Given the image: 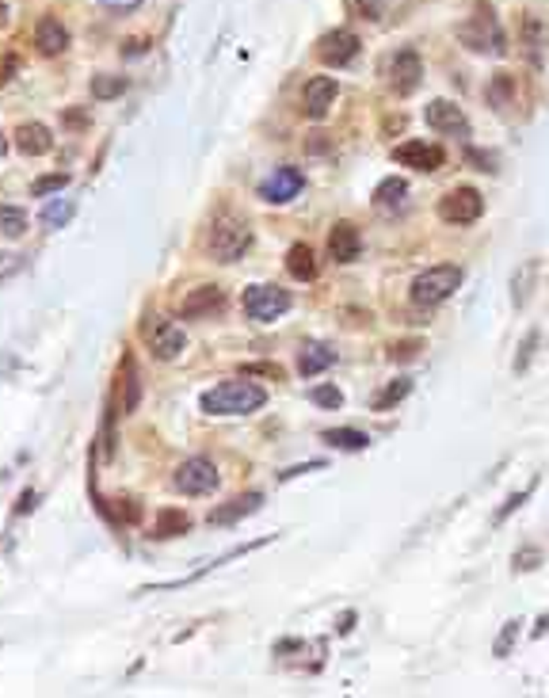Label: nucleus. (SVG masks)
Returning a JSON list of instances; mask_svg holds the SVG:
<instances>
[{"label":"nucleus","instance_id":"nucleus-1","mask_svg":"<svg viewBox=\"0 0 549 698\" xmlns=\"http://www.w3.org/2000/svg\"><path fill=\"white\" fill-rule=\"evenodd\" d=\"M267 404V393L248 382V378H233V382H222L202 393V412L207 416H248Z\"/></svg>","mask_w":549,"mask_h":698},{"label":"nucleus","instance_id":"nucleus-2","mask_svg":"<svg viewBox=\"0 0 549 698\" xmlns=\"http://www.w3.org/2000/svg\"><path fill=\"white\" fill-rule=\"evenodd\" d=\"M458 43L474 54H492L504 58L507 54V35L500 27V20L492 16V8H477L466 23H458Z\"/></svg>","mask_w":549,"mask_h":698},{"label":"nucleus","instance_id":"nucleus-3","mask_svg":"<svg viewBox=\"0 0 549 698\" xmlns=\"http://www.w3.org/2000/svg\"><path fill=\"white\" fill-rule=\"evenodd\" d=\"M252 248V230L245 218H233V214H222L214 218L210 233H207V252L218 263H237L245 252Z\"/></svg>","mask_w":549,"mask_h":698},{"label":"nucleus","instance_id":"nucleus-4","mask_svg":"<svg viewBox=\"0 0 549 698\" xmlns=\"http://www.w3.org/2000/svg\"><path fill=\"white\" fill-rule=\"evenodd\" d=\"M462 286V268L458 263H435V268L420 271L412 278V290H408V298H412V306H443L446 298L454 294V290Z\"/></svg>","mask_w":549,"mask_h":698},{"label":"nucleus","instance_id":"nucleus-5","mask_svg":"<svg viewBox=\"0 0 549 698\" xmlns=\"http://www.w3.org/2000/svg\"><path fill=\"white\" fill-rule=\"evenodd\" d=\"M240 306H245V317H248V321L271 325V321H278V317L290 310V290L271 286V283H256V286L245 290Z\"/></svg>","mask_w":549,"mask_h":698},{"label":"nucleus","instance_id":"nucleus-6","mask_svg":"<svg viewBox=\"0 0 549 698\" xmlns=\"http://www.w3.org/2000/svg\"><path fill=\"white\" fill-rule=\"evenodd\" d=\"M142 340H145V348L153 351V359H161V363L180 359L184 348H187L184 328L172 325V321H164V317H145V321H142Z\"/></svg>","mask_w":549,"mask_h":698},{"label":"nucleus","instance_id":"nucleus-7","mask_svg":"<svg viewBox=\"0 0 549 698\" xmlns=\"http://www.w3.org/2000/svg\"><path fill=\"white\" fill-rule=\"evenodd\" d=\"M484 214V199L477 187H454L439 199V218L446 225H474Z\"/></svg>","mask_w":549,"mask_h":698},{"label":"nucleus","instance_id":"nucleus-8","mask_svg":"<svg viewBox=\"0 0 549 698\" xmlns=\"http://www.w3.org/2000/svg\"><path fill=\"white\" fill-rule=\"evenodd\" d=\"M218 466H214L210 459H187L180 469H176L172 485L176 492H184V497H207V492L218 489Z\"/></svg>","mask_w":549,"mask_h":698},{"label":"nucleus","instance_id":"nucleus-9","mask_svg":"<svg viewBox=\"0 0 549 698\" xmlns=\"http://www.w3.org/2000/svg\"><path fill=\"white\" fill-rule=\"evenodd\" d=\"M359 35L355 31H348V27H340V31H328L321 43H317V58L325 61L328 69H343V66H351L355 58H359Z\"/></svg>","mask_w":549,"mask_h":698},{"label":"nucleus","instance_id":"nucleus-10","mask_svg":"<svg viewBox=\"0 0 549 698\" xmlns=\"http://www.w3.org/2000/svg\"><path fill=\"white\" fill-rule=\"evenodd\" d=\"M420 81H424V61H420L416 50H397L389 58V88L397 96H412Z\"/></svg>","mask_w":549,"mask_h":698},{"label":"nucleus","instance_id":"nucleus-11","mask_svg":"<svg viewBox=\"0 0 549 698\" xmlns=\"http://www.w3.org/2000/svg\"><path fill=\"white\" fill-rule=\"evenodd\" d=\"M424 119L435 134H451V137H469V119L466 111L451 104V99H431V104L424 107Z\"/></svg>","mask_w":549,"mask_h":698},{"label":"nucleus","instance_id":"nucleus-12","mask_svg":"<svg viewBox=\"0 0 549 698\" xmlns=\"http://www.w3.org/2000/svg\"><path fill=\"white\" fill-rule=\"evenodd\" d=\"M393 161L404 164V169H416V172H439L446 164V153L435 142H401L393 149Z\"/></svg>","mask_w":549,"mask_h":698},{"label":"nucleus","instance_id":"nucleus-13","mask_svg":"<svg viewBox=\"0 0 549 698\" xmlns=\"http://www.w3.org/2000/svg\"><path fill=\"white\" fill-rule=\"evenodd\" d=\"M302 187H305V176L286 164V169H275V172L260 184V199H263V202H275V207H283V202L298 199Z\"/></svg>","mask_w":549,"mask_h":698},{"label":"nucleus","instance_id":"nucleus-14","mask_svg":"<svg viewBox=\"0 0 549 698\" xmlns=\"http://www.w3.org/2000/svg\"><path fill=\"white\" fill-rule=\"evenodd\" d=\"M336 96H340L336 77H313L310 84H305V96H302V111H305V119L321 122V119L328 115V111H332V104H336Z\"/></svg>","mask_w":549,"mask_h":698},{"label":"nucleus","instance_id":"nucleus-15","mask_svg":"<svg viewBox=\"0 0 549 698\" xmlns=\"http://www.w3.org/2000/svg\"><path fill=\"white\" fill-rule=\"evenodd\" d=\"M363 252V237L351 222H336L328 233V260L332 263H355Z\"/></svg>","mask_w":549,"mask_h":698},{"label":"nucleus","instance_id":"nucleus-16","mask_svg":"<svg viewBox=\"0 0 549 698\" xmlns=\"http://www.w3.org/2000/svg\"><path fill=\"white\" fill-rule=\"evenodd\" d=\"M225 306V290L222 286H195L187 290V298L180 302V313L187 321H195V317H210Z\"/></svg>","mask_w":549,"mask_h":698},{"label":"nucleus","instance_id":"nucleus-17","mask_svg":"<svg viewBox=\"0 0 549 698\" xmlns=\"http://www.w3.org/2000/svg\"><path fill=\"white\" fill-rule=\"evenodd\" d=\"M35 46H38V54L58 58V54H66V50H69V31L61 27V20L43 16L35 23Z\"/></svg>","mask_w":549,"mask_h":698},{"label":"nucleus","instance_id":"nucleus-18","mask_svg":"<svg viewBox=\"0 0 549 698\" xmlns=\"http://www.w3.org/2000/svg\"><path fill=\"white\" fill-rule=\"evenodd\" d=\"M260 504H263V492H245V497H233L229 504L214 507V512H210V523H214V527H229V523H237V519L260 512Z\"/></svg>","mask_w":549,"mask_h":698},{"label":"nucleus","instance_id":"nucleus-19","mask_svg":"<svg viewBox=\"0 0 549 698\" xmlns=\"http://www.w3.org/2000/svg\"><path fill=\"white\" fill-rule=\"evenodd\" d=\"M16 149L23 157H43L54 149V134H50L43 122H23L16 130Z\"/></svg>","mask_w":549,"mask_h":698},{"label":"nucleus","instance_id":"nucleus-20","mask_svg":"<svg viewBox=\"0 0 549 698\" xmlns=\"http://www.w3.org/2000/svg\"><path fill=\"white\" fill-rule=\"evenodd\" d=\"M332 363H336V351H332L328 344H321V340H310V344L302 348V355H298V371H302L305 378L328 371Z\"/></svg>","mask_w":549,"mask_h":698},{"label":"nucleus","instance_id":"nucleus-21","mask_svg":"<svg viewBox=\"0 0 549 698\" xmlns=\"http://www.w3.org/2000/svg\"><path fill=\"white\" fill-rule=\"evenodd\" d=\"M191 530V519L180 507H161L157 519H153V538H176V535H187Z\"/></svg>","mask_w":549,"mask_h":698},{"label":"nucleus","instance_id":"nucleus-22","mask_svg":"<svg viewBox=\"0 0 549 698\" xmlns=\"http://www.w3.org/2000/svg\"><path fill=\"white\" fill-rule=\"evenodd\" d=\"M404 195H408V184L397 180V176H389V180H381V184L374 187V207H378L381 214H397V210L404 207Z\"/></svg>","mask_w":549,"mask_h":698},{"label":"nucleus","instance_id":"nucleus-23","mask_svg":"<svg viewBox=\"0 0 549 698\" xmlns=\"http://www.w3.org/2000/svg\"><path fill=\"white\" fill-rule=\"evenodd\" d=\"M286 271L290 278H298V283H310V278H317V256L310 245H294L286 252Z\"/></svg>","mask_w":549,"mask_h":698},{"label":"nucleus","instance_id":"nucleus-24","mask_svg":"<svg viewBox=\"0 0 549 698\" xmlns=\"http://www.w3.org/2000/svg\"><path fill=\"white\" fill-rule=\"evenodd\" d=\"M321 439L328 443V447H336V451H366L370 447V435H366V431H359V427H328Z\"/></svg>","mask_w":549,"mask_h":698},{"label":"nucleus","instance_id":"nucleus-25","mask_svg":"<svg viewBox=\"0 0 549 698\" xmlns=\"http://www.w3.org/2000/svg\"><path fill=\"white\" fill-rule=\"evenodd\" d=\"M512 99H515V77H512V73H496V77L489 81V104L496 111H507V107H512Z\"/></svg>","mask_w":549,"mask_h":698},{"label":"nucleus","instance_id":"nucleus-26","mask_svg":"<svg viewBox=\"0 0 549 698\" xmlns=\"http://www.w3.org/2000/svg\"><path fill=\"white\" fill-rule=\"evenodd\" d=\"M408 393H412V378H397V382H389V386L374 397V409H378V412H386V409H393V404H401V401L408 397Z\"/></svg>","mask_w":549,"mask_h":698},{"label":"nucleus","instance_id":"nucleus-27","mask_svg":"<svg viewBox=\"0 0 549 698\" xmlns=\"http://www.w3.org/2000/svg\"><path fill=\"white\" fill-rule=\"evenodd\" d=\"M27 233V214H23L20 207H0V237L16 240Z\"/></svg>","mask_w":549,"mask_h":698},{"label":"nucleus","instance_id":"nucleus-28","mask_svg":"<svg viewBox=\"0 0 549 698\" xmlns=\"http://www.w3.org/2000/svg\"><path fill=\"white\" fill-rule=\"evenodd\" d=\"M73 210H76V202L73 199H54V202H46V210H43V225L46 230H61L69 218H73Z\"/></svg>","mask_w":549,"mask_h":698},{"label":"nucleus","instance_id":"nucleus-29","mask_svg":"<svg viewBox=\"0 0 549 698\" xmlns=\"http://www.w3.org/2000/svg\"><path fill=\"white\" fill-rule=\"evenodd\" d=\"M122 386H126V397H122V412H134L137 409V397H142V386H137V371H134V359H122Z\"/></svg>","mask_w":549,"mask_h":698},{"label":"nucleus","instance_id":"nucleus-30","mask_svg":"<svg viewBox=\"0 0 549 698\" xmlns=\"http://www.w3.org/2000/svg\"><path fill=\"white\" fill-rule=\"evenodd\" d=\"M538 39H542V23L534 20V16H527V20H522V54L530 58V66H542Z\"/></svg>","mask_w":549,"mask_h":698},{"label":"nucleus","instance_id":"nucleus-31","mask_svg":"<svg viewBox=\"0 0 549 698\" xmlns=\"http://www.w3.org/2000/svg\"><path fill=\"white\" fill-rule=\"evenodd\" d=\"M126 92V77H114V73H99L92 77V99H114Z\"/></svg>","mask_w":549,"mask_h":698},{"label":"nucleus","instance_id":"nucleus-32","mask_svg":"<svg viewBox=\"0 0 549 698\" xmlns=\"http://www.w3.org/2000/svg\"><path fill=\"white\" fill-rule=\"evenodd\" d=\"M69 187V176L66 172H50V176H38V180L31 184V195L35 199H46V195H54V192H66Z\"/></svg>","mask_w":549,"mask_h":698},{"label":"nucleus","instance_id":"nucleus-33","mask_svg":"<svg viewBox=\"0 0 549 698\" xmlns=\"http://www.w3.org/2000/svg\"><path fill=\"white\" fill-rule=\"evenodd\" d=\"M310 401L321 404V409H340V404H343V393H340L336 386H313V389H310Z\"/></svg>","mask_w":549,"mask_h":698},{"label":"nucleus","instance_id":"nucleus-34","mask_svg":"<svg viewBox=\"0 0 549 698\" xmlns=\"http://www.w3.org/2000/svg\"><path fill=\"white\" fill-rule=\"evenodd\" d=\"M420 351H424V340H401V344L389 348V363H408V359H416Z\"/></svg>","mask_w":549,"mask_h":698},{"label":"nucleus","instance_id":"nucleus-35","mask_svg":"<svg viewBox=\"0 0 549 698\" xmlns=\"http://www.w3.org/2000/svg\"><path fill=\"white\" fill-rule=\"evenodd\" d=\"M348 8L355 12V16H363V20H381L386 0H348Z\"/></svg>","mask_w":549,"mask_h":698},{"label":"nucleus","instance_id":"nucleus-36","mask_svg":"<svg viewBox=\"0 0 549 698\" xmlns=\"http://www.w3.org/2000/svg\"><path fill=\"white\" fill-rule=\"evenodd\" d=\"M515 638H519V622H504V633H500V641H496V656H507L512 653V645H515Z\"/></svg>","mask_w":549,"mask_h":698},{"label":"nucleus","instance_id":"nucleus-37","mask_svg":"<svg viewBox=\"0 0 549 698\" xmlns=\"http://www.w3.org/2000/svg\"><path fill=\"white\" fill-rule=\"evenodd\" d=\"M527 497H530V489H527V492H515V497H507V504L500 507V512H496V523H504V519H507V515H512V512H515V507H519L522 500H527Z\"/></svg>","mask_w":549,"mask_h":698},{"label":"nucleus","instance_id":"nucleus-38","mask_svg":"<svg viewBox=\"0 0 549 698\" xmlns=\"http://www.w3.org/2000/svg\"><path fill=\"white\" fill-rule=\"evenodd\" d=\"M245 374H267V378H283V371H278V366H271V363H252V366H245Z\"/></svg>","mask_w":549,"mask_h":698},{"label":"nucleus","instance_id":"nucleus-39","mask_svg":"<svg viewBox=\"0 0 549 698\" xmlns=\"http://www.w3.org/2000/svg\"><path fill=\"white\" fill-rule=\"evenodd\" d=\"M137 515H142V507H137L134 500H119V519H126V523H137Z\"/></svg>","mask_w":549,"mask_h":698},{"label":"nucleus","instance_id":"nucleus-40","mask_svg":"<svg viewBox=\"0 0 549 698\" xmlns=\"http://www.w3.org/2000/svg\"><path fill=\"white\" fill-rule=\"evenodd\" d=\"M99 4H107V8H114V12H134L142 0H99Z\"/></svg>","mask_w":549,"mask_h":698},{"label":"nucleus","instance_id":"nucleus-41","mask_svg":"<svg viewBox=\"0 0 549 698\" xmlns=\"http://www.w3.org/2000/svg\"><path fill=\"white\" fill-rule=\"evenodd\" d=\"M469 161H474V164H481V172H496V169H492V157H489V153H469Z\"/></svg>","mask_w":549,"mask_h":698},{"label":"nucleus","instance_id":"nucleus-42","mask_svg":"<svg viewBox=\"0 0 549 698\" xmlns=\"http://www.w3.org/2000/svg\"><path fill=\"white\" fill-rule=\"evenodd\" d=\"M27 507H35V492H23V497H20V507H16V512L23 515V512H27Z\"/></svg>","mask_w":549,"mask_h":698},{"label":"nucleus","instance_id":"nucleus-43","mask_svg":"<svg viewBox=\"0 0 549 698\" xmlns=\"http://www.w3.org/2000/svg\"><path fill=\"white\" fill-rule=\"evenodd\" d=\"M351 622H355V615H343V618H340V633H348V630H351Z\"/></svg>","mask_w":549,"mask_h":698},{"label":"nucleus","instance_id":"nucleus-44","mask_svg":"<svg viewBox=\"0 0 549 698\" xmlns=\"http://www.w3.org/2000/svg\"><path fill=\"white\" fill-rule=\"evenodd\" d=\"M4 12H8V8H4V0H0V23H4Z\"/></svg>","mask_w":549,"mask_h":698},{"label":"nucleus","instance_id":"nucleus-45","mask_svg":"<svg viewBox=\"0 0 549 698\" xmlns=\"http://www.w3.org/2000/svg\"><path fill=\"white\" fill-rule=\"evenodd\" d=\"M0 149H4V137H0Z\"/></svg>","mask_w":549,"mask_h":698}]
</instances>
